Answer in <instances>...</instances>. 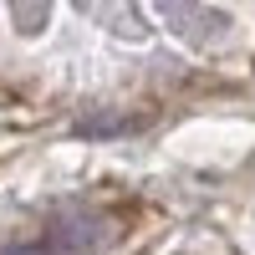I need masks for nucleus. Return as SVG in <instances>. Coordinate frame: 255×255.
<instances>
[{"mask_svg":"<svg viewBox=\"0 0 255 255\" xmlns=\"http://www.w3.org/2000/svg\"><path fill=\"white\" fill-rule=\"evenodd\" d=\"M10 255H41V250H10Z\"/></svg>","mask_w":255,"mask_h":255,"instance_id":"2","label":"nucleus"},{"mask_svg":"<svg viewBox=\"0 0 255 255\" xmlns=\"http://www.w3.org/2000/svg\"><path fill=\"white\" fill-rule=\"evenodd\" d=\"M15 20H20V31H41V20H51V10L46 5H15Z\"/></svg>","mask_w":255,"mask_h":255,"instance_id":"1","label":"nucleus"}]
</instances>
